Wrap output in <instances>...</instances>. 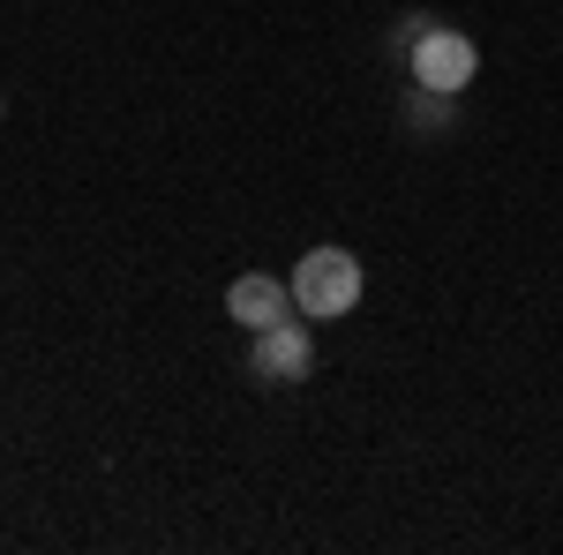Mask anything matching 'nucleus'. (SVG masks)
Here are the masks:
<instances>
[{
	"label": "nucleus",
	"mask_w": 563,
	"mask_h": 555,
	"mask_svg": "<svg viewBox=\"0 0 563 555\" xmlns=\"http://www.w3.org/2000/svg\"><path fill=\"white\" fill-rule=\"evenodd\" d=\"M413 129H451V98L413 84Z\"/></svg>",
	"instance_id": "5"
},
{
	"label": "nucleus",
	"mask_w": 563,
	"mask_h": 555,
	"mask_svg": "<svg viewBox=\"0 0 563 555\" xmlns=\"http://www.w3.org/2000/svg\"><path fill=\"white\" fill-rule=\"evenodd\" d=\"M435 15H398V31H390V45H398V53H413V45H421V31H429Z\"/></svg>",
	"instance_id": "6"
},
{
	"label": "nucleus",
	"mask_w": 563,
	"mask_h": 555,
	"mask_svg": "<svg viewBox=\"0 0 563 555\" xmlns=\"http://www.w3.org/2000/svg\"><path fill=\"white\" fill-rule=\"evenodd\" d=\"M225 315L256 338V331H271V323L294 315V286H286V278H263V270H241V278L225 286Z\"/></svg>",
	"instance_id": "4"
},
{
	"label": "nucleus",
	"mask_w": 563,
	"mask_h": 555,
	"mask_svg": "<svg viewBox=\"0 0 563 555\" xmlns=\"http://www.w3.org/2000/svg\"><path fill=\"white\" fill-rule=\"evenodd\" d=\"M406 68H413V84L421 90H443V98H459V90L474 84V68H481V53L466 31H451V23H429L421 31V45L406 53Z\"/></svg>",
	"instance_id": "2"
},
{
	"label": "nucleus",
	"mask_w": 563,
	"mask_h": 555,
	"mask_svg": "<svg viewBox=\"0 0 563 555\" xmlns=\"http://www.w3.org/2000/svg\"><path fill=\"white\" fill-rule=\"evenodd\" d=\"M286 286H294V308H301L308 323H331V315H346L353 300H361V263L346 248H308Z\"/></svg>",
	"instance_id": "1"
},
{
	"label": "nucleus",
	"mask_w": 563,
	"mask_h": 555,
	"mask_svg": "<svg viewBox=\"0 0 563 555\" xmlns=\"http://www.w3.org/2000/svg\"><path fill=\"white\" fill-rule=\"evenodd\" d=\"M308 368H316V338H308L294 315L256 331V345H249V376L256 384H308Z\"/></svg>",
	"instance_id": "3"
}]
</instances>
